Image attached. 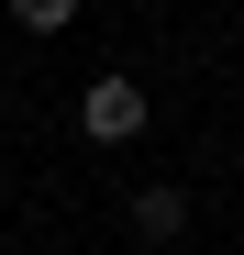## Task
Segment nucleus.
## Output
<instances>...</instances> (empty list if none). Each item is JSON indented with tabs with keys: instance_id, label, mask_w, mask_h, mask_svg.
<instances>
[{
	"instance_id": "nucleus-1",
	"label": "nucleus",
	"mask_w": 244,
	"mask_h": 255,
	"mask_svg": "<svg viewBox=\"0 0 244 255\" xmlns=\"http://www.w3.org/2000/svg\"><path fill=\"white\" fill-rule=\"evenodd\" d=\"M78 133H89V144H133L144 133V89H133V78H100V89L78 100Z\"/></svg>"
},
{
	"instance_id": "nucleus-3",
	"label": "nucleus",
	"mask_w": 244,
	"mask_h": 255,
	"mask_svg": "<svg viewBox=\"0 0 244 255\" xmlns=\"http://www.w3.org/2000/svg\"><path fill=\"white\" fill-rule=\"evenodd\" d=\"M67 11H78V0H11V22H22V33H56Z\"/></svg>"
},
{
	"instance_id": "nucleus-2",
	"label": "nucleus",
	"mask_w": 244,
	"mask_h": 255,
	"mask_svg": "<svg viewBox=\"0 0 244 255\" xmlns=\"http://www.w3.org/2000/svg\"><path fill=\"white\" fill-rule=\"evenodd\" d=\"M178 222H189L178 189H133V233H144V244H178Z\"/></svg>"
}]
</instances>
